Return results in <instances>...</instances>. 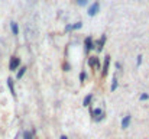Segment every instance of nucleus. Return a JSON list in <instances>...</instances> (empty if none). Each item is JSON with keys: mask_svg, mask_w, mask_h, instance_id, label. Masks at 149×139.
<instances>
[{"mask_svg": "<svg viewBox=\"0 0 149 139\" xmlns=\"http://www.w3.org/2000/svg\"><path fill=\"white\" fill-rule=\"evenodd\" d=\"M20 67V58L19 57H12L10 62H9V70L10 71H16Z\"/></svg>", "mask_w": 149, "mask_h": 139, "instance_id": "nucleus-1", "label": "nucleus"}, {"mask_svg": "<svg viewBox=\"0 0 149 139\" xmlns=\"http://www.w3.org/2000/svg\"><path fill=\"white\" fill-rule=\"evenodd\" d=\"M100 12V3L99 1H94L91 6H88V16H96L97 13Z\"/></svg>", "mask_w": 149, "mask_h": 139, "instance_id": "nucleus-2", "label": "nucleus"}, {"mask_svg": "<svg viewBox=\"0 0 149 139\" xmlns=\"http://www.w3.org/2000/svg\"><path fill=\"white\" fill-rule=\"evenodd\" d=\"M84 49H86L87 54H88L91 49H94V41H93L91 36H87V38L84 39Z\"/></svg>", "mask_w": 149, "mask_h": 139, "instance_id": "nucleus-3", "label": "nucleus"}, {"mask_svg": "<svg viewBox=\"0 0 149 139\" xmlns=\"http://www.w3.org/2000/svg\"><path fill=\"white\" fill-rule=\"evenodd\" d=\"M109 65H110V57H109V55H106V57H104V62H103V70H101V75H103V77H106V75H107Z\"/></svg>", "mask_w": 149, "mask_h": 139, "instance_id": "nucleus-4", "label": "nucleus"}, {"mask_svg": "<svg viewBox=\"0 0 149 139\" xmlns=\"http://www.w3.org/2000/svg\"><path fill=\"white\" fill-rule=\"evenodd\" d=\"M103 115H104V113H103V110H101L100 107L99 109H93V110H91V116L94 117L96 122H100V120L103 119Z\"/></svg>", "mask_w": 149, "mask_h": 139, "instance_id": "nucleus-5", "label": "nucleus"}, {"mask_svg": "<svg viewBox=\"0 0 149 139\" xmlns=\"http://www.w3.org/2000/svg\"><path fill=\"white\" fill-rule=\"evenodd\" d=\"M88 65L91 67V68H97V70H100V61L99 58H96V57H88Z\"/></svg>", "mask_w": 149, "mask_h": 139, "instance_id": "nucleus-6", "label": "nucleus"}, {"mask_svg": "<svg viewBox=\"0 0 149 139\" xmlns=\"http://www.w3.org/2000/svg\"><path fill=\"white\" fill-rule=\"evenodd\" d=\"M130 120H132V116H130V115H126V116L122 119V128H123V129L129 128V125H130Z\"/></svg>", "mask_w": 149, "mask_h": 139, "instance_id": "nucleus-7", "label": "nucleus"}, {"mask_svg": "<svg viewBox=\"0 0 149 139\" xmlns=\"http://www.w3.org/2000/svg\"><path fill=\"white\" fill-rule=\"evenodd\" d=\"M26 70H28V67H26V65H23V67H19V71H17V74H16V80H20V78L25 75Z\"/></svg>", "mask_w": 149, "mask_h": 139, "instance_id": "nucleus-8", "label": "nucleus"}, {"mask_svg": "<svg viewBox=\"0 0 149 139\" xmlns=\"http://www.w3.org/2000/svg\"><path fill=\"white\" fill-rule=\"evenodd\" d=\"M7 87H9V90H10V93H12V96H13V97H16L15 84H13V80H12V78H7Z\"/></svg>", "mask_w": 149, "mask_h": 139, "instance_id": "nucleus-9", "label": "nucleus"}, {"mask_svg": "<svg viewBox=\"0 0 149 139\" xmlns=\"http://www.w3.org/2000/svg\"><path fill=\"white\" fill-rule=\"evenodd\" d=\"M91 100H93V94L90 93V94H87V96L84 97V100H83V106H84V107H88L90 103H91Z\"/></svg>", "mask_w": 149, "mask_h": 139, "instance_id": "nucleus-10", "label": "nucleus"}, {"mask_svg": "<svg viewBox=\"0 0 149 139\" xmlns=\"http://www.w3.org/2000/svg\"><path fill=\"white\" fill-rule=\"evenodd\" d=\"M104 42H106V35H103V36H101V41H99V42H97V46H96V49H97L99 52H101V49H103V45H104Z\"/></svg>", "mask_w": 149, "mask_h": 139, "instance_id": "nucleus-11", "label": "nucleus"}, {"mask_svg": "<svg viewBox=\"0 0 149 139\" xmlns=\"http://www.w3.org/2000/svg\"><path fill=\"white\" fill-rule=\"evenodd\" d=\"M10 29H12L13 35H19V28H17V23L16 22H12L10 23Z\"/></svg>", "mask_w": 149, "mask_h": 139, "instance_id": "nucleus-12", "label": "nucleus"}, {"mask_svg": "<svg viewBox=\"0 0 149 139\" xmlns=\"http://www.w3.org/2000/svg\"><path fill=\"white\" fill-rule=\"evenodd\" d=\"M23 139H33V133L31 131H25L23 132Z\"/></svg>", "mask_w": 149, "mask_h": 139, "instance_id": "nucleus-13", "label": "nucleus"}, {"mask_svg": "<svg viewBox=\"0 0 149 139\" xmlns=\"http://www.w3.org/2000/svg\"><path fill=\"white\" fill-rule=\"evenodd\" d=\"M81 26H83V22H77V23L71 25V31H77V29H81Z\"/></svg>", "mask_w": 149, "mask_h": 139, "instance_id": "nucleus-14", "label": "nucleus"}, {"mask_svg": "<svg viewBox=\"0 0 149 139\" xmlns=\"http://www.w3.org/2000/svg\"><path fill=\"white\" fill-rule=\"evenodd\" d=\"M116 89H117V78H116V77H113V83H111V87H110V90H111V92H114Z\"/></svg>", "mask_w": 149, "mask_h": 139, "instance_id": "nucleus-15", "label": "nucleus"}, {"mask_svg": "<svg viewBox=\"0 0 149 139\" xmlns=\"http://www.w3.org/2000/svg\"><path fill=\"white\" fill-rule=\"evenodd\" d=\"M149 98V94L148 93H142V94H141V97H139V100H141V101H143V100H148Z\"/></svg>", "mask_w": 149, "mask_h": 139, "instance_id": "nucleus-16", "label": "nucleus"}, {"mask_svg": "<svg viewBox=\"0 0 149 139\" xmlns=\"http://www.w3.org/2000/svg\"><path fill=\"white\" fill-rule=\"evenodd\" d=\"M86 78H87V74H86V71H83V73L80 74V80H81V83H84Z\"/></svg>", "mask_w": 149, "mask_h": 139, "instance_id": "nucleus-17", "label": "nucleus"}, {"mask_svg": "<svg viewBox=\"0 0 149 139\" xmlns=\"http://www.w3.org/2000/svg\"><path fill=\"white\" fill-rule=\"evenodd\" d=\"M75 1H77L78 6H86V4L88 3V0H75Z\"/></svg>", "mask_w": 149, "mask_h": 139, "instance_id": "nucleus-18", "label": "nucleus"}, {"mask_svg": "<svg viewBox=\"0 0 149 139\" xmlns=\"http://www.w3.org/2000/svg\"><path fill=\"white\" fill-rule=\"evenodd\" d=\"M141 64H142V55L138 57V65H141Z\"/></svg>", "mask_w": 149, "mask_h": 139, "instance_id": "nucleus-19", "label": "nucleus"}, {"mask_svg": "<svg viewBox=\"0 0 149 139\" xmlns=\"http://www.w3.org/2000/svg\"><path fill=\"white\" fill-rule=\"evenodd\" d=\"M65 31H71V25H67L65 26Z\"/></svg>", "mask_w": 149, "mask_h": 139, "instance_id": "nucleus-20", "label": "nucleus"}, {"mask_svg": "<svg viewBox=\"0 0 149 139\" xmlns=\"http://www.w3.org/2000/svg\"><path fill=\"white\" fill-rule=\"evenodd\" d=\"M59 139H68V138H67L65 135H62V136H61V138H59Z\"/></svg>", "mask_w": 149, "mask_h": 139, "instance_id": "nucleus-21", "label": "nucleus"}]
</instances>
